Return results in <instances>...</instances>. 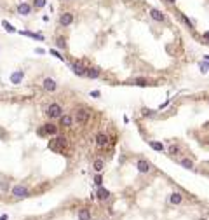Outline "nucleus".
Segmentation results:
<instances>
[{
	"label": "nucleus",
	"instance_id": "8",
	"mask_svg": "<svg viewBox=\"0 0 209 220\" xmlns=\"http://www.w3.org/2000/svg\"><path fill=\"white\" fill-rule=\"evenodd\" d=\"M65 147H66V138L65 136H56L54 142H51V148L52 150H61Z\"/></svg>",
	"mask_w": 209,
	"mask_h": 220
},
{
	"label": "nucleus",
	"instance_id": "1",
	"mask_svg": "<svg viewBox=\"0 0 209 220\" xmlns=\"http://www.w3.org/2000/svg\"><path fill=\"white\" fill-rule=\"evenodd\" d=\"M45 114H47V117L49 119H59L61 115H63V109H61V105H57V103H51L47 110H45Z\"/></svg>",
	"mask_w": 209,
	"mask_h": 220
},
{
	"label": "nucleus",
	"instance_id": "2",
	"mask_svg": "<svg viewBox=\"0 0 209 220\" xmlns=\"http://www.w3.org/2000/svg\"><path fill=\"white\" fill-rule=\"evenodd\" d=\"M136 169H138L141 175H147V173L152 171V164H150L147 159H138V163H136Z\"/></svg>",
	"mask_w": 209,
	"mask_h": 220
},
{
	"label": "nucleus",
	"instance_id": "39",
	"mask_svg": "<svg viewBox=\"0 0 209 220\" xmlns=\"http://www.w3.org/2000/svg\"><path fill=\"white\" fill-rule=\"evenodd\" d=\"M206 61H209V56H206Z\"/></svg>",
	"mask_w": 209,
	"mask_h": 220
},
{
	"label": "nucleus",
	"instance_id": "12",
	"mask_svg": "<svg viewBox=\"0 0 209 220\" xmlns=\"http://www.w3.org/2000/svg\"><path fill=\"white\" fill-rule=\"evenodd\" d=\"M108 142H110L108 135H105V133H98V135H96V145L99 147V148L106 147V145H108Z\"/></svg>",
	"mask_w": 209,
	"mask_h": 220
},
{
	"label": "nucleus",
	"instance_id": "31",
	"mask_svg": "<svg viewBox=\"0 0 209 220\" xmlns=\"http://www.w3.org/2000/svg\"><path fill=\"white\" fill-rule=\"evenodd\" d=\"M143 115H145V117H153V115H155V112H153V110L145 109V110H143Z\"/></svg>",
	"mask_w": 209,
	"mask_h": 220
},
{
	"label": "nucleus",
	"instance_id": "36",
	"mask_svg": "<svg viewBox=\"0 0 209 220\" xmlns=\"http://www.w3.org/2000/svg\"><path fill=\"white\" fill-rule=\"evenodd\" d=\"M166 2H167L169 5H174V4H176V0H166Z\"/></svg>",
	"mask_w": 209,
	"mask_h": 220
},
{
	"label": "nucleus",
	"instance_id": "30",
	"mask_svg": "<svg viewBox=\"0 0 209 220\" xmlns=\"http://www.w3.org/2000/svg\"><path fill=\"white\" fill-rule=\"evenodd\" d=\"M94 183L98 185V187H99V185L103 183V177H101V173H98V175L94 177Z\"/></svg>",
	"mask_w": 209,
	"mask_h": 220
},
{
	"label": "nucleus",
	"instance_id": "16",
	"mask_svg": "<svg viewBox=\"0 0 209 220\" xmlns=\"http://www.w3.org/2000/svg\"><path fill=\"white\" fill-rule=\"evenodd\" d=\"M178 19H180V21H181L187 28H190V30L193 28V23H192L190 19H188V16H187V14H183L181 11H178Z\"/></svg>",
	"mask_w": 209,
	"mask_h": 220
},
{
	"label": "nucleus",
	"instance_id": "40",
	"mask_svg": "<svg viewBox=\"0 0 209 220\" xmlns=\"http://www.w3.org/2000/svg\"><path fill=\"white\" fill-rule=\"evenodd\" d=\"M200 220H206V219H200Z\"/></svg>",
	"mask_w": 209,
	"mask_h": 220
},
{
	"label": "nucleus",
	"instance_id": "11",
	"mask_svg": "<svg viewBox=\"0 0 209 220\" xmlns=\"http://www.w3.org/2000/svg\"><path fill=\"white\" fill-rule=\"evenodd\" d=\"M72 70H73V73L75 75H78V77H85V72H87V67H84L82 63H72Z\"/></svg>",
	"mask_w": 209,
	"mask_h": 220
},
{
	"label": "nucleus",
	"instance_id": "29",
	"mask_svg": "<svg viewBox=\"0 0 209 220\" xmlns=\"http://www.w3.org/2000/svg\"><path fill=\"white\" fill-rule=\"evenodd\" d=\"M208 68H209V63H208V61H200V72L206 73V72H208Z\"/></svg>",
	"mask_w": 209,
	"mask_h": 220
},
{
	"label": "nucleus",
	"instance_id": "18",
	"mask_svg": "<svg viewBox=\"0 0 209 220\" xmlns=\"http://www.w3.org/2000/svg\"><path fill=\"white\" fill-rule=\"evenodd\" d=\"M23 77H24V72H23V70H18V72H14L11 75V82H12V84H21Z\"/></svg>",
	"mask_w": 209,
	"mask_h": 220
},
{
	"label": "nucleus",
	"instance_id": "26",
	"mask_svg": "<svg viewBox=\"0 0 209 220\" xmlns=\"http://www.w3.org/2000/svg\"><path fill=\"white\" fill-rule=\"evenodd\" d=\"M180 164L183 166L185 169H193V161H192V159H181Z\"/></svg>",
	"mask_w": 209,
	"mask_h": 220
},
{
	"label": "nucleus",
	"instance_id": "23",
	"mask_svg": "<svg viewBox=\"0 0 209 220\" xmlns=\"http://www.w3.org/2000/svg\"><path fill=\"white\" fill-rule=\"evenodd\" d=\"M148 145L152 147L153 150H159V152H164V150H166V147L162 145L160 142H148Z\"/></svg>",
	"mask_w": 209,
	"mask_h": 220
},
{
	"label": "nucleus",
	"instance_id": "19",
	"mask_svg": "<svg viewBox=\"0 0 209 220\" xmlns=\"http://www.w3.org/2000/svg\"><path fill=\"white\" fill-rule=\"evenodd\" d=\"M129 84H131V86H141V88H145V86L150 84V80H148V79H143V77H138V79L131 80Z\"/></svg>",
	"mask_w": 209,
	"mask_h": 220
},
{
	"label": "nucleus",
	"instance_id": "20",
	"mask_svg": "<svg viewBox=\"0 0 209 220\" xmlns=\"http://www.w3.org/2000/svg\"><path fill=\"white\" fill-rule=\"evenodd\" d=\"M167 154L169 156H180L181 154V147L178 145V143H172V145L167 147Z\"/></svg>",
	"mask_w": 209,
	"mask_h": 220
},
{
	"label": "nucleus",
	"instance_id": "9",
	"mask_svg": "<svg viewBox=\"0 0 209 220\" xmlns=\"http://www.w3.org/2000/svg\"><path fill=\"white\" fill-rule=\"evenodd\" d=\"M32 9H33V5H30L28 2H21L18 5V14H21V16H30V14H32Z\"/></svg>",
	"mask_w": 209,
	"mask_h": 220
},
{
	"label": "nucleus",
	"instance_id": "13",
	"mask_svg": "<svg viewBox=\"0 0 209 220\" xmlns=\"http://www.w3.org/2000/svg\"><path fill=\"white\" fill-rule=\"evenodd\" d=\"M110 196H112V194H110V190H108V189H105V187H101V185L98 187V192H96V198H98L99 201H106V199H108Z\"/></svg>",
	"mask_w": 209,
	"mask_h": 220
},
{
	"label": "nucleus",
	"instance_id": "14",
	"mask_svg": "<svg viewBox=\"0 0 209 220\" xmlns=\"http://www.w3.org/2000/svg\"><path fill=\"white\" fill-rule=\"evenodd\" d=\"M59 124H61L63 128H70V126L73 124V117L68 115V114H63V115L59 117Z\"/></svg>",
	"mask_w": 209,
	"mask_h": 220
},
{
	"label": "nucleus",
	"instance_id": "27",
	"mask_svg": "<svg viewBox=\"0 0 209 220\" xmlns=\"http://www.w3.org/2000/svg\"><path fill=\"white\" fill-rule=\"evenodd\" d=\"M21 35L32 37V38H37V40H44V35H40V33H32V32H21Z\"/></svg>",
	"mask_w": 209,
	"mask_h": 220
},
{
	"label": "nucleus",
	"instance_id": "28",
	"mask_svg": "<svg viewBox=\"0 0 209 220\" xmlns=\"http://www.w3.org/2000/svg\"><path fill=\"white\" fill-rule=\"evenodd\" d=\"M45 4H47V0H33V9H42V7H45Z\"/></svg>",
	"mask_w": 209,
	"mask_h": 220
},
{
	"label": "nucleus",
	"instance_id": "3",
	"mask_svg": "<svg viewBox=\"0 0 209 220\" xmlns=\"http://www.w3.org/2000/svg\"><path fill=\"white\" fill-rule=\"evenodd\" d=\"M12 196L23 199V198H28L30 192H28V189H26L24 185H16V187H12Z\"/></svg>",
	"mask_w": 209,
	"mask_h": 220
},
{
	"label": "nucleus",
	"instance_id": "17",
	"mask_svg": "<svg viewBox=\"0 0 209 220\" xmlns=\"http://www.w3.org/2000/svg\"><path fill=\"white\" fill-rule=\"evenodd\" d=\"M181 201H183V196H181V192H172L171 196H169V203L171 204H181Z\"/></svg>",
	"mask_w": 209,
	"mask_h": 220
},
{
	"label": "nucleus",
	"instance_id": "38",
	"mask_svg": "<svg viewBox=\"0 0 209 220\" xmlns=\"http://www.w3.org/2000/svg\"><path fill=\"white\" fill-rule=\"evenodd\" d=\"M0 220H7V217H5V215H4V217H0Z\"/></svg>",
	"mask_w": 209,
	"mask_h": 220
},
{
	"label": "nucleus",
	"instance_id": "37",
	"mask_svg": "<svg viewBox=\"0 0 209 220\" xmlns=\"http://www.w3.org/2000/svg\"><path fill=\"white\" fill-rule=\"evenodd\" d=\"M204 38H206V40L209 42V32H206V33H204Z\"/></svg>",
	"mask_w": 209,
	"mask_h": 220
},
{
	"label": "nucleus",
	"instance_id": "7",
	"mask_svg": "<svg viewBox=\"0 0 209 220\" xmlns=\"http://www.w3.org/2000/svg\"><path fill=\"white\" fill-rule=\"evenodd\" d=\"M75 121H77V124H85V122L89 121V112H87L85 109L77 110V114H75Z\"/></svg>",
	"mask_w": 209,
	"mask_h": 220
},
{
	"label": "nucleus",
	"instance_id": "5",
	"mask_svg": "<svg viewBox=\"0 0 209 220\" xmlns=\"http://www.w3.org/2000/svg\"><path fill=\"white\" fill-rule=\"evenodd\" d=\"M148 14H150V18H152L153 21H157V23H166V14H164L160 9H155V7H152Z\"/></svg>",
	"mask_w": 209,
	"mask_h": 220
},
{
	"label": "nucleus",
	"instance_id": "15",
	"mask_svg": "<svg viewBox=\"0 0 209 220\" xmlns=\"http://www.w3.org/2000/svg\"><path fill=\"white\" fill-rule=\"evenodd\" d=\"M99 75H101V70L96 68V67H89L87 72H85V77H87V79H98Z\"/></svg>",
	"mask_w": 209,
	"mask_h": 220
},
{
	"label": "nucleus",
	"instance_id": "24",
	"mask_svg": "<svg viewBox=\"0 0 209 220\" xmlns=\"http://www.w3.org/2000/svg\"><path fill=\"white\" fill-rule=\"evenodd\" d=\"M2 26H4V30H5V32H9V33H16V28H14L9 21H5V19H4V21H2Z\"/></svg>",
	"mask_w": 209,
	"mask_h": 220
},
{
	"label": "nucleus",
	"instance_id": "33",
	"mask_svg": "<svg viewBox=\"0 0 209 220\" xmlns=\"http://www.w3.org/2000/svg\"><path fill=\"white\" fill-rule=\"evenodd\" d=\"M91 96H93V98H99L101 93H99V91H91Z\"/></svg>",
	"mask_w": 209,
	"mask_h": 220
},
{
	"label": "nucleus",
	"instance_id": "32",
	"mask_svg": "<svg viewBox=\"0 0 209 220\" xmlns=\"http://www.w3.org/2000/svg\"><path fill=\"white\" fill-rule=\"evenodd\" d=\"M49 53H51V54H52V56H56L57 59H65V58H63V56L59 54V53H57L56 49H51V51H49Z\"/></svg>",
	"mask_w": 209,
	"mask_h": 220
},
{
	"label": "nucleus",
	"instance_id": "4",
	"mask_svg": "<svg viewBox=\"0 0 209 220\" xmlns=\"http://www.w3.org/2000/svg\"><path fill=\"white\" fill-rule=\"evenodd\" d=\"M56 133H57V126L56 124H51V122L44 124L42 128L38 129V135L40 136H44V135H56Z\"/></svg>",
	"mask_w": 209,
	"mask_h": 220
},
{
	"label": "nucleus",
	"instance_id": "22",
	"mask_svg": "<svg viewBox=\"0 0 209 220\" xmlns=\"http://www.w3.org/2000/svg\"><path fill=\"white\" fill-rule=\"evenodd\" d=\"M93 168H94L96 173H101L103 168H105V161H103V159H96L94 163H93Z\"/></svg>",
	"mask_w": 209,
	"mask_h": 220
},
{
	"label": "nucleus",
	"instance_id": "34",
	"mask_svg": "<svg viewBox=\"0 0 209 220\" xmlns=\"http://www.w3.org/2000/svg\"><path fill=\"white\" fill-rule=\"evenodd\" d=\"M0 189H2V190H7V189H9V183H0Z\"/></svg>",
	"mask_w": 209,
	"mask_h": 220
},
{
	"label": "nucleus",
	"instance_id": "35",
	"mask_svg": "<svg viewBox=\"0 0 209 220\" xmlns=\"http://www.w3.org/2000/svg\"><path fill=\"white\" fill-rule=\"evenodd\" d=\"M35 53H37V54H44V53H45V51H44V49H40V47H38V49H35Z\"/></svg>",
	"mask_w": 209,
	"mask_h": 220
},
{
	"label": "nucleus",
	"instance_id": "10",
	"mask_svg": "<svg viewBox=\"0 0 209 220\" xmlns=\"http://www.w3.org/2000/svg\"><path fill=\"white\" fill-rule=\"evenodd\" d=\"M42 88L45 89V91H49V93H52V91H56L57 89V84H56V80L54 79H44V82H42Z\"/></svg>",
	"mask_w": 209,
	"mask_h": 220
},
{
	"label": "nucleus",
	"instance_id": "21",
	"mask_svg": "<svg viewBox=\"0 0 209 220\" xmlns=\"http://www.w3.org/2000/svg\"><path fill=\"white\" fill-rule=\"evenodd\" d=\"M78 220H91V211L87 208L78 210Z\"/></svg>",
	"mask_w": 209,
	"mask_h": 220
},
{
	"label": "nucleus",
	"instance_id": "6",
	"mask_svg": "<svg viewBox=\"0 0 209 220\" xmlns=\"http://www.w3.org/2000/svg\"><path fill=\"white\" fill-rule=\"evenodd\" d=\"M73 19H75L73 12H68V11H66V12H63V14L59 16V25L66 28V26H70V25L73 23Z\"/></svg>",
	"mask_w": 209,
	"mask_h": 220
},
{
	"label": "nucleus",
	"instance_id": "25",
	"mask_svg": "<svg viewBox=\"0 0 209 220\" xmlns=\"http://www.w3.org/2000/svg\"><path fill=\"white\" fill-rule=\"evenodd\" d=\"M56 47L57 49H66V38L65 37H56Z\"/></svg>",
	"mask_w": 209,
	"mask_h": 220
}]
</instances>
